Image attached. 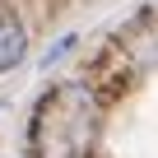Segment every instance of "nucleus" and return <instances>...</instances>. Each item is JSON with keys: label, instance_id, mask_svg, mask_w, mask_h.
I'll return each mask as SVG.
<instances>
[{"label": "nucleus", "instance_id": "1", "mask_svg": "<svg viewBox=\"0 0 158 158\" xmlns=\"http://www.w3.org/2000/svg\"><path fill=\"white\" fill-rule=\"evenodd\" d=\"M37 158H98V98L89 89H56L28 121Z\"/></svg>", "mask_w": 158, "mask_h": 158}, {"label": "nucleus", "instance_id": "2", "mask_svg": "<svg viewBox=\"0 0 158 158\" xmlns=\"http://www.w3.org/2000/svg\"><path fill=\"white\" fill-rule=\"evenodd\" d=\"M23 47H28L23 23H19L14 14H5V10H0V70L19 65V60H23Z\"/></svg>", "mask_w": 158, "mask_h": 158}]
</instances>
